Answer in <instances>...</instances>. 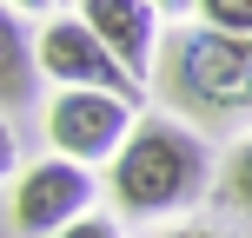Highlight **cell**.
<instances>
[{
    "instance_id": "2",
    "label": "cell",
    "mask_w": 252,
    "mask_h": 238,
    "mask_svg": "<svg viewBox=\"0 0 252 238\" xmlns=\"http://www.w3.org/2000/svg\"><path fill=\"white\" fill-rule=\"evenodd\" d=\"M47 139H53V159L113 165L120 146L133 139V100L93 93V86H60L53 106H47Z\"/></svg>"
},
{
    "instance_id": "9",
    "label": "cell",
    "mask_w": 252,
    "mask_h": 238,
    "mask_svg": "<svg viewBox=\"0 0 252 238\" xmlns=\"http://www.w3.org/2000/svg\"><path fill=\"white\" fill-rule=\"evenodd\" d=\"M219 192H226V205L252 212V139H246V146L226 159V185H219Z\"/></svg>"
},
{
    "instance_id": "4",
    "label": "cell",
    "mask_w": 252,
    "mask_h": 238,
    "mask_svg": "<svg viewBox=\"0 0 252 238\" xmlns=\"http://www.w3.org/2000/svg\"><path fill=\"white\" fill-rule=\"evenodd\" d=\"M173 66L179 93L206 106H252V40H232V33H186L173 47Z\"/></svg>"
},
{
    "instance_id": "11",
    "label": "cell",
    "mask_w": 252,
    "mask_h": 238,
    "mask_svg": "<svg viewBox=\"0 0 252 238\" xmlns=\"http://www.w3.org/2000/svg\"><path fill=\"white\" fill-rule=\"evenodd\" d=\"M13 159H20V146H13V126L0 119V179H13Z\"/></svg>"
},
{
    "instance_id": "5",
    "label": "cell",
    "mask_w": 252,
    "mask_h": 238,
    "mask_svg": "<svg viewBox=\"0 0 252 238\" xmlns=\"http://www.w3.org/2000/svg\"><path fill=\"white\" fill-rule=\"evenodd\" d=\"M40 73L60 79V86H93V93H120V100H133L139 79L126 73V66L113 60V53L93 40V26L80 20H53L47 33H40Z\"/></svg>"
},
{
    "instance_id": "12",
    "label": "cell",
    "mask_w": 252,
    "mask_h": 238,
    "mask_svg": "<svg viewBox=\"0 0 252 238\" xmlns=\"http://www.w3.org/2000/svg\"><path fill=\"white\" fill-rule=\"evenodd\" d=\"M7 7H13V13H47L53 0H7Z\"/></svg>"
},
{
    "instance_id": "7",
    "label": "cell",
    "mask_w": 252,
    "mask_h": 238,
    "mask_svg": "<svg viewBox=\"0 0 252 238\" xmlns=\"http://www.w3.org/2000/svg\"><path fill=\"white\" fill-rule=\"evenodd\" d=\"M33 73H40V53L27 47L13 7L0 0V106H27L33 100Z\"/></svg>"
},
{
    "instance_id": "3",
    "label": "cell",
    "mask_w": 252,
    "mask_h": 238,
    "mask_svg": "<svg viewBox=\"0 0 252 238\" xmlns=\"http://www.w3.org/2000/svg\"><path fill=\"white\" fill-rule=\"evenodd\" d=\"M93 205V179L73 159H40L13 179V232L20 238H53L73 218H87Z\"/></svg>"
},
{
    "instance_id": "1",
    "label": "cell",
    "mask_w": 252,
    "mask_h": 238,
    "mask_svg": "<svg viewBox=\"0 0 252 238\" xmlns=\"http://www.w3.org/2000/svg\"><path fill=\"white\" fill-rule=\"evenodd\" d=\"M106 185H113V205L126 218H173L186 205H199V192L213 185V152L186 126L146 119L106 165Z\"/></svg>"
},
{
    "instance_id": "10",
    "label": "cell",
    "mask_w": 252,
    "mask_h": 238,
    "mask_svg": "<svg viewBox=\"0 0 252 238\" xmlns=\"http://www.w3.org/2000/svg\"><path fill=\"white\" fill-rule=\"evenodd\" d=\"M53 238H126V232H120V218L87 212V218H73V225H66V232H53Z\"/></svg>"
},
{
    "instance_id": "6",
    "label": "cell",
    "mask_w": 252,
    "mask_h": 238,
    "mask_svg": "<svg viewBox=\"0 0 252 238\" xmlns=\"http://www.w3.org/2000/svg\"><path fill=\"white\" fill-rule=\"evenodd\" d=\"M153 0H80V20L93 26V40H100L106 53L126 66V73H146L153 53H159V20H153Z\"/></svg>"
},
{
    "instance_id": "8",
    "label": "cell",
    "mask_w": 252,
    "mask_h": 238,
    "mask_svg": "<svg viewBox=\"0 0 252 238\" xmlns=\"http://www.w3.org/2000/svg\"><path fill=\"white\" fill-rule=\"evenodd\" d=\"M206 26L213 33H232V40H252V0H199Z\"/></svg>"
},
{
    "instance_id": "14",
    "label": "cell",
    "mask_w": 252,
    "mask_h": 238,
    "mask_svg": "<svg viewBox=\"0 0 252 238\" xmlns=\"http://www.w3.org/2000/svg\"><path fill=\"white\" fill-rule=\"evenodd\" d=\"M173 238H199V232H173Z\"/></svg>"
},
{
    "instance_id": "13",
    "label": "cell",
    "mask_w": 252,
    "mask_h": 238,
    "mask_svg": "<svg viewBox=\"0 0 252 238\" xmlns=\"http://www.w3.org/2000/svg\"><path fill=\"white\" fill-rule=\"evenodd\" d=\"M153 7H199V0H153Z\"/></svg>"
}]
</instances>
